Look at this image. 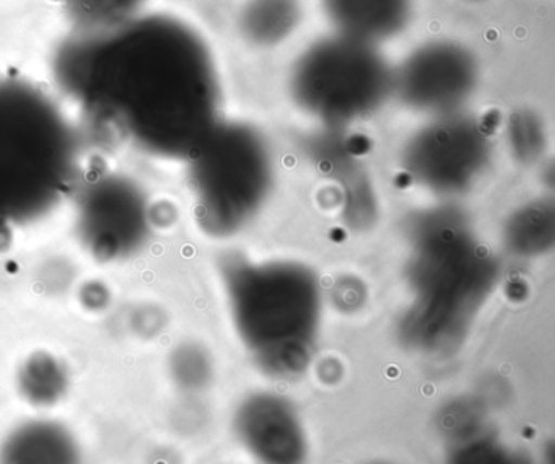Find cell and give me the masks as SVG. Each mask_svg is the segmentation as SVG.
I'll use <instances>...</instances> for the list:
<instances>
[{"label":"cell","mask_w":555,"mask_h":464,"mask_svg":"<svg viewBox=\"0 0 555 464\" xmlns=\"http://www.w3.org/2000/svg\"><path fill=\"white\" fill-rule=\"evenodd\" d=\"M54 79L90 125L135 151L188 160L220 123V83L206 41L180 18L142 14L105 35L67 38Z\"/></svg>","instance_id":"6da1fadb"},{"label":"cell","mask_w":555,"mask_h":464,"mask_svg":"<svg viewBox=\"0 0 555 464\" xmlns=\"http://www.w3.org/2000/svg\"><path fill=\"white\" fill-rule=\"evenodd\" d=\"M411 301L399 336L415 352L450 353L460 347L499 281L493 256L474 239L461 214L448 206L411 220Z\"/></svg>","instance_id":"7a4b0ae2"},{"label":"cell","mask_w":555,"mask_h":464,"mask_svg":"<svg viewBox=\"0 0 555 464\" xmlns=\"http://www.w3.org/2000/svg\"><path fill=\"white\" fill-rule=\"evenodd\" d=\"M230 318L246 352L274 378L313 360L323 317L320 279L301 262L227 256L220 266Z\"/></svg>","instance_id":"3957f363"},{"label":"cell","mask_w":555,"mask_h":464,"mask_svg":"<svg viewBox=\"0 0 555 464\" xmlns=\"http://www.w3.org/2000/svg\"><path fill=\"white\" fill-rule=\"evenodd\" d=\"M80 177V136L61 106L27 80L0 77V227L50 214Z\"/></svg>","instance_id":"277c9868"},{"label":"cell","mask_w":555,"mask_h":464,"mask_svg":"<svg viewBox=\"0 0 555 464\" xmlns=\"http://www.w3.org/2000/svg\"><path fill=\"white\" fill-rule=\"evenodd\" d=\"M186 162L197 222L209 235H235L268 203L274 160L251 126L220 121Z\"/></svg>","instance_id":"5b68a950"},{"label":"cell","mask_w":555,"mask_h":464,"mask_svg":"<svg viewBox=\"0 0 555 464\" xmlns=\"http://www.w3.org/2000/svg\"><path fill=\"white\" fill-rule=\"evenodd\" d=\"M291 93L311 118L331 129L346 128L385 105L392 95V70L376 47L336 34L298 57Z\"/></svg>","instance_id":"8992f818"},{"label":"cell","mask_w":555,"mask_h":464,"mask_svg":"<svg viewBox=\"0 0 555 464\" xmlns=\"http://www.w3.org/2000/svg\"><path fill=\"white\" fill-rule=\"evenodd\" d=\"M492 157L490 131L463 112L435 116L402 149L401 167L415 186L453 197L476 186Z\"/></svg>","instance_id":"52a82bcc"},{"label":"cell","mask_w":555,"mask_h":464,"mask_svg":"<svg viewBox=\"0 0 555 464\" xmlns=\"http://www.w3.org/2000/svg\"><path fill=\"white\" fill-rule=\"evenodd\" d=\"M477 82L476 57L451 41L424 44L392 70V93L409 108L431 118L463 112Z\"/></svg>","instance_id":"ba28073f"},{"label":"cell","mask_w":555,"mask_h":464,"mask_svg":"<svg viewBox=\"0 0 555 464\" xmlns=\"http://www.w3.org/2000/svg\"><path fill=\"white\" fill-rule=\"evenodd\" d=\"M80 236L95 255L125 258L141 248L151 230L149 204L138 184L106 175L86 184L77 206Z\"/></svg>","instance_id":"9c48e42d"},{"label":"cell","mask_w":555,"mask_h":464,"mask_svg":"<svg viewBox=\"0 0 555 464\" xmlns=\"http://www.w3.org/2000/svg\"><path fill=\"white\" fill-rule=\"evenodd\" d=\"M236 438L261 464H307V428L291 401L259 391L246 396L233 417Z\"/></svg>","instance_id":"30bf717a"},{"label":"cell","mask_w":555,"mask_h":464,"mask_svg":"<svg viewBox=\"0 0 555 464\" xmlns=\"http://www.w3.org/2000/svg\"><path fill=\"white\" fill-rule=\"evenodd\" d=\"M323 8L337 35L376 47L408 27L412 0H323Z\"/></svg>","instance_id":"8fae6325"},{"label":"cell","mask_w":555,"mask_h":464,"mask_svg":"<svg viewBox=\"0 0 555 464\" xmlns=\"http://www.w3.org/2000/svg\"><path fill=\"white\" fill-rule=\"evenodd\" d=\"M0 464H80V444L63 424L28 421L0 443Z\"/></svg>","instance_id":"7c38bea8"},{"label":"cell","mask_w":555,"mask_h":464,"mask_svg":"<svg viewBox=\"0 0 555 464\" xmlns=\"http://www.w3.org/2000/svg\"><path fill=\"white\" fill-rule=\"evenodd\" d=\"M554 204L538 199L513 212L505 227L506 248L522 258H538L554 245Z\"/></svg>","instance_id":"4fadbf2b"},{"label":"cell","mask_w":555,"mask_h":464,"mask_svg":"<svg viewBox=\"0 0 555 464\" xmlns=\"http://www.w3.org/2000/svg\"><path fill=\"white\" fill-rule=\"evenodd\" d=\"M298 21L297 0H249L242 12V31L256 47H275L294 34Z\"/></svg>","instance_id":"5bb4252c"},{"label":"cell","mask_w":555,"mask_h":464,"mask_svg":"<svg viewBox=\"0 0 555 464\" xmlns=\"http://www.w3.org/2000/svg\"><path fill=\"white\" fill-rule=\"evenodd\" d=\"M453 447H450L447 464H531L528 457L506 450L489 431L476 412L466 415V422H453Z\"/></svg>","instance_id":"9a60e30c"},{"label":"cell","mask_w":555,"mask_h":464,"mask_svg":"<svg viewBox=\"0 0 555 464\" xmlns=\"http://www.w3.org/2000/svg\"><path fill=\"white\" fill-rule=\"evenodd\" d=\"M147 0H66V11L80 34L105 35L142 15Z\"/></svg>","instance_id":"2e32d148"},{"label":"cell","mask_w":555,"mask_h":464,"mask_svg":"<svg viewBox=\"0 0 555 464\" xmlns=\"http://www.w3.org/2000/svg\"><path fill=\"white\" fill-rule=\"evenodd\" d=\"M509 145L513 154L525 164H534L545 151V131L541 119L531 113H518L509 119Z\"/></svg>","instance_id":"e0dca14e"},{"label":"cell","mask_w":555,"mask_h":464,"mask_svg":"<svg viewBox=\"0 0 555 464\" xmlns=\"http://www.w3.org/2000/svg\"><path fill=\"white\" fill-rule=\"evenodd\" d=\"M470 2H479V0H470Z\"/></svg>","instance_id":"ac0fdd59"},{"label":"cell","mask_w":555,"mask_h":464,"mask_svg":"<svg viewBox=\"0 0 555 464\" xmlns=\"http://www.w3.org/2000/svg\"><path fill=\"white\" fill-rule=\"evenodd\" d=\"M372 464H388V463H372Z\"/></svg>","instance_id":"d6986e66"}]
</instances>
